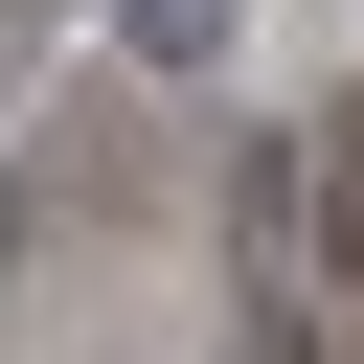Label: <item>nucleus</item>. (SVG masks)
Returning <instances> with one entry per match:
<instances>
[{"label": "nucleus", "mask_w": 364, "mask_h": 364, "mask_svg": "<svg viewBox=\"0 0 364 364\" xmlns=\"http://www.w3.org/2000/svg\"><path fill=\"white\" fill-rule=\"evenodd\" d=\"M136 23V68H228V0H114Z\"/></svg>", "instance_id": "f257e3e1"}]
</instances>
